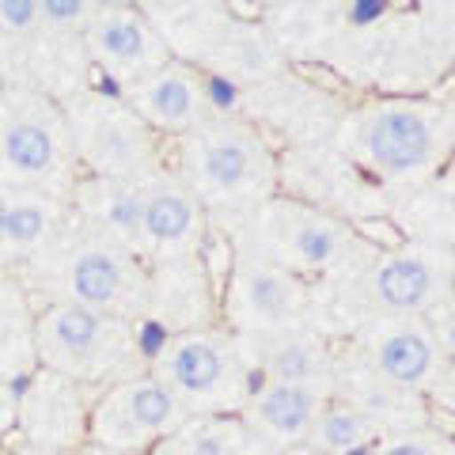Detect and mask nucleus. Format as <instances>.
I'll list each match as a JSON object with an SVG mask.
<instances>
[{"label":"nucleus","mask_w":455,"mask_h":455,"mask_svg":"<svg viewBox=\"0 0 455 455\" xmlns=\"http://www.w3.org/2000/svg\"><path fill=\"white\" fill-rule=\"evenodd\" d=\"M38 353L61 379H107L130 364L133 334L118 319L61 300L38 319Z\"/></svg>","instance_id":"nucleus-1"},{"label":"nucleus","mask_w":455,"mask_h":455,"mask_svg":"<svg viewBox=\"0 0 455 455\" xmlns=\"http://www.w3.org/2000/svg\"><path fill=\"white\" fill-rule=\"evenodd\" d=\"M346 137L353 152L387 179L421 175L444 145L440 114L425 103H376L353 118Z\"/></svg>","instance_id":"nucleus-2"},{"label":"nucleus","mask_w":455,"mask_h":455,"mask_svg":"<svg viewBox=\"0 0 455 455\" xmlns=\"http://www.w3.org/2000/svg\"><path fill=\"white\" fill-rule=\"evenodd\" d=\"M187 167L194 190L209 202H247L269 182V156L259 133L228 118L187 133Z\"/></svg>","instance_id":"nucleus-3"},{"label":"nucleus","mask_w":455,"mask_h":455,"mask_svg":"<svg viewBox=\"0 0 455 455\" xmlns=\"http://www.w3.org/2000/svg\"><path fill=\"white\" fill-rule=\"evenodd\" d=\"M187 425V410L156 376L122 379L92 410V440L114 455H133Z\"/></svg>","instance_id":"nucleus-4"},{"label":"nucleus","mask_w":455,"mask_h":455,"mask_svg":"<svg viewBox=\"0 0 455 455\" xmlns=\"http://www.w3.org/2000/svg\"><path fill=\"white\" fill-rule=\"evenodd\" d=\"M164 387L175 395L182 410H202L205 418H217L232 398L243 391V372L235 364L232 341L209 331H182L160 353Z\"/></svg>","instance_id":"nucleus-5"},{"label":"nucleus","mask_w":455,"mask_h":455,"mask_svg":"<svg viewBox=\"0 0 455 455\" xmlns=\"http://www.w3.org/2000/svg\"><path fill=\"white\" fill-rule=\"evenodd\" d=\"M61 284L68 292V304H80L118 323L137 319L152 296V284L140 277L133 254L103 235H88L68 251Z\"/></svg>","instance_id":"nucleus-6"},{"label":"nucleus","mask_w":455,"mask_h":455,"mask_svg":"<svg viewBox=\"0 0 455 455\" xmlns=\"http://www.w3.org/2000/svg\"><path fill=\"white\" fill-rule=\"evenodd\" d=\"M0 160L16 179L50 182L65 171V125L35 95L12 92L0 103Z\"/></svg>","instance_id":"nucleus-7"},{"label":"nucleus","mask_w":455,"mask_h":455,"mask_svg":"<svg viewBox=\"0 0 455 455\" xmlns=\"http://www.w3.org/2000/svg\"><path fill=\"white\" fill-rule=\"evenodd\" d=\"M73 140L76 152L103 179H133L148 156V130L130 107L84 99L73 103Z\"/></svg>","instance_id":"nucleus-8"},{"label":"nucleus","mask_w":455,"mask_h":455,"mask_svg":"<svg viewBox=\"0 0 455 455\" xmlns=\"http://www.w3.org/2000/svg\"><path fill=\"white\" fill-rule=\"evenodd\" d=\"M88 50L118 80L133 84L171 61L167 42L130 4H95L88 20Z\"/></svg>","instance_id":"nucleus-9"},{"label":"nucleus","mask_w":455,"mask_h":455,"mask_svg":"<svg viewBox=\"0 0 455 455\" xmlns=\"http://www.w3.org/2000/svg\"><path fill=\"white\" fill-rule=\"evenodd\" d=\"M304 304V289L289 269H281L274 262L247 259L235 262L232 281L224 292V307L239 326L251 331H269V326L289 323Z\"/></svg>","instance_id":"nucleus-10"},{"label":"nucleus","mask_w":455,"mask_h":455,"mask_svg":"<svg viewBox=\"0 0 455 455\" xmlns=\"http://www.w3.org/2000/svg\"><path fill=\"white\" fill-rule=\"evenodd\" d=\"M125 88H130V110L140 122H152L156 130L190 133L205 122L202 80L179 61H167L164 68L125 84Z\"/></svg>","instance_id":"nucleus-11"},{"label":"nucleus","mask_w":455,"mask_h":455,"mask_svg":"<svg viewBox=\"0 0 455 455\" xmlns=\"http://www.w3.org/2000/svg\"><path fill=\"white\" fill-rule=\"evenodd\" d=\"M269 239L281 254L284 266H307V269H326L346 254L349 232L338 220L323 217V212L296 205V202H274L266 212Z\"/></svg>","instance_id":"nucleus-12"},{"label":"nucleus","mask_w":455,"mask_h":455,"mask_svg":"<svg viewBox=\"0 0 455 455\" xmlns=\"http://www.w3.org/2000/svg\"><path fill=\"white\" fill-rule=\"evenodd\" d=\"M140 232L145 251H160L164 259H187V251L202 235V212L194 205V190L175 179H156L140 187Z\"/></svg>","instance_id":"nucleus-13"},{"label":"nucleus","mask_w":455,"mask_h":455,"mask_svg":"<svg viewBox=\"0 0 455 455\" xmlns=\"http://www.w3.org/2000/svg\"><path fill=\"white\" fill-rule=\"evenodd\" d=\"M323 410V387H300V383H262L254 391L243 425L259 433L266 444H300L307 440Z\"/></svg>","instance_id":"nucleus-14"},{"label":"nucleus","mask_w":455,"mask_h":455,"mask_svg":"<svg viewBox=\"0 0 455 455\" xmlns=\"http://www.w3.org/2000/svg\"><path fill=\"white\" fill-rule=\"evenodd\" d=\"M76 202L84 217L92 220L95 235L118 243L122 251H145V232H140V182L133 179H103L92 175L76 187Z\"/></svg>","instance_id":"nucleus-15"},{"label":"nucleus","mask_w":455,"mask_h":455,"mask_svg":"<svg viewBox=\"0 0 455 455\" xmlns=\"http://www.w3.org/2000/svg\"><path fill=\"white\" fill-rule=\"evenodd\" d=\"M440 296V269L433 254L406 251L383 259L372 274V300L395 315H421Z\"/></svg>","instance_id":"nucleus-16"},{"label":"nucleus","mask_w":455,"mask_h":455,"mask_svg":"<svg viewBox=\"0 0 455 455\" xmlns=\"http://www.w3.org/2000/svg\"><path fill=\"white\" fill-rule=\"evenodd\" d=\"M376 376L387 379L398 391H418L436 372V341L414 323H403L395 331L379 334L376 349Z\"/></svg>","instance_id":"nucleus-17"},{"label":"nucleus","mask_w":455,"mask_h":455,"mask_svg":"<svg viewBox=\"0 0 455 455\" xmlns=\"http://www.w3.org/2000/svg\"><path fill=\"white\" fill-rule=\"evenodd\" d=\"M376 433H379V421L368 418L361 406L338 403L319 410V418L307 433V448L319 455H357L361 448L372 444Z\"/></svg>","instance_id":"nucleus-18"},{"label":"nucleus","mask_w":455,"mask_h":455,"mask_svg":"<svg viewBox=\"0 0 455 455\" xmlns=\"http://www.w3.org/2000/svg\"><path fill=\"white\" fill-rule=\"evenodd\" d=\"M247 433V425L239 418H202L187 421L182 429H175L167 440L156 444V455H228L239 436Z\"/></svg>","instance_id":"nucleus-19"},{"label":"nucleus","mask_w":455,"mask_h":455,"mask_svg":"<svg viewBox=\"0 0 455 455\" xmlns=\"http://www.w3.org/2000/svg\"><path fill=\"white\" fill-rule=\"evenodd\" d=\"M266 376L269 383H300V387H319V379L326 376V353L311 341L289 338L277 341L266 357Z\"/></svg>","instance_id":"nucleus-20"},{"label":"nucleus","mask_w":455,"mask_h":455,"mask_svg":"<svg viewBox=\"0 0 455 455\" xmlns=\"http://www.w3.org/2000/svg\"><path fill=\"white\" fill-rule=\"evenodd\" d=\"M50 228H53L50 209L42 205V202H31V197H23V202L8 205L4 251H31V247H38L42 239L50 235Z\"/></svg>","instance_id":"nucleus-21"},{"label":"nucleus","mask_w":455,"mask_h":455,"mask_svg":"<svg viewBox=\"0 0 455 455\" xmlns=\"http://www.w3.org/2000/svg\"><path fill=\"white\" fill-rule=\"evenodd\" d=\"M197 266H202L209 296H212V300H224L228 281H232V269H235V251H232V243H228L224 232H217V228H209V232H205L202 259H197Z\"/></svg>","instance_id":"nucleus-22"},{"label":"nucleus","mask_w":455,"mask_h":455,"mask_svg":"<svg viewBox=\"0 0 455 455\" xmlns=\"http://www.w3.org/2000/svg\"><path fill=\"white\" fill-rule=\"evenodd\" d=\"M38 23V0H0V31L4 35H27Z\"/></svg>","instance_id":"nucleus-23"},{"label":"nucleus","mask_w":455,"mask_h":455,"mask_svg":"<svg viewBox=\"0 0 455 455\" xmlns=\"http://www.w3.org/2000/svg\"><path fill=\"white\" fill-rule=\"evenodd\" d=\"M95 4H84V0H42L38 4V16L42 23L50 27H80L92 20Z\"/></svg>","instance_id":"nucleus-24"},{"label":"nucleus","mask_w":455,"mask_h":455,"mask_svg":"<svg viewBox=\"0 0 455 455\" xmlns=\"http://www.w3.org/2000/svg\"><path fill=\"white\" fill-rule=\"evenodd\" d=\"M376 455H448V444H440L436 436H421V433H406L387 440Z\"/></svg>","instance_id":"nucleus-25"},{"label":"nucleus","mask_w":455,"mask_h":455,"mask_svg":"<svg viewBox=\"0 0 455 455\" xmlns=\"http://www.w3.org/2000/svg\"><path fill=\"white\" fill-rule=\"evenodd\" d=\"M353 232L364 235V239H376L383 251H398V247L406 243V235L395 232L391 220H357V224H353Z\"/></svg>","instance_id":"nucleus-26"},{"label":"nucleus","mask_w":455,"mask_h":455,"mask_svg":"<svg viewBox=\"0 0 455 455\" xmlns=\"http://www.w3.org/2000/svg\"><path fill=\"white\" fill-rule=\"evenodd\" d=\"M8 205H12V202H4V194H0V251H4V220H8Z\"/></svg>","instance_id":"nucleus-27"},{"label":"nucleus","mask_w":455,"mask_h":455,"mask_svg":"<svg viewBox=\"0 0 455 455\" xmlns=\"http://www.w3.org/2000/svg\"><path fill=\"white\" fill-rule=\"evenodd\" d=\"M284 455H319V451H311V448H289Z\"/></svg>","instance_id":"nucleus-28"},{"label":"nucleus","mask_w":455,"mask_h":455,"mask_svg":"<svg viewBox=\"0 0 455 455\" xmlns=\"http://www.w3.org/2000/svg\"><path fill=\"white\" fill-rule=\"evenodd\" d=\"M107 455H114V451H107Z\"/></svg>","instance_id":"nucleus-29"}]
</instances>
